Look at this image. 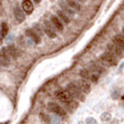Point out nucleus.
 <instances>
[{"mask_svg": "<svg viewBox=\"0 0 124 124\" xmlns=\"http://www.w3.org/2000/svg\"><path fill=\"white\" fill-rule=\"evenodd\" d=\"M57 17L62 22L63 24H69L71 22V17H69L65 13H63L61 10H58L57 11Z\"/></svg>", "mask_w": 124, "mask_h": 124, "instance_id": "obj_17", "label": "nucleus"}, {"mask_svg": "<svg viewBox=\"0 0 124 124\" xmlns=\"http://www.w3.org/2000/svg\"><path fill=\"white\" fill-rule=\"evenodd\" d=\"M107 51L109 52V54H111L112 56H114L116 59L121 58L122 54H123V50L121 49V48H119L118 46H116L114 44H112V43L107 46Z\"/></svg>", "mask_w": 124, "mask_h": 124, "instance_id": "obj_8", "label": "nucleus"}, {"mask_svg": "<svg viewBox=\"0 0 124 124\" xmlns=\"http://www.w3.org/2000/svg\"><path fill=\"white\" fill-rule=\"evenodd\" d=\"M22 9L25 13L30 14V13L33 12L34 10V4H33V1L32 0H23L22 2Z\"/></svg>", "mask_w": 124, "mask_h": 124, "instance_id": "obj_15", "label": "nucleus"}, {"mask_svg": "<svg viewBox=\"0 0 124 124\" xmlns=\"http://www.w3.org/2000/svg\"><path fill=\"white\" fill-rule=\"evenodd\" d=\"M8 31H9V27L8 25H7V23H2L1 25V31H0V33H1V36L4 37L7 34H8Z\"/></svg>", "mask_w": 124, "mask_h": 124, "instance_id": "obj_19", "label": "nucleus"}, {"mask_svg": "<svg viewBox=\"0 0 124 124\" xmlns=\"http://www.w3.org/2000/svg\"><path fill=\"white\" fill-rule=\"evenodd\" d=\"M50 22H51L50 24L54 27V30L59 31V32H62L64 30V24L57 17V15H52L51 19H50Z\"/></svg>", "mask_w": 124, "mask_h": 124, "instance_id": "obj_12", "label": "nucleus"}, {"mask_svg": "<svg viewBox=\"0 0 124 124\" xmlns=\"http://www.w3.org/2000/svg\"><path fill=\"white\" fill-rule=\"evenodd\" d=\"M86 124H98V123H97V121L94 118H88L86 120Z\"/></svg>", "mask_w": 124, "mask_h": 124, "instance_id": "obj_23", "label": "nucleus"}, {"mask_svg": "<svg viewBox=\"0 0 124 124\" xmlns=\"http://www.w3.org/2000/svg\"><path fill=\"white\" fill-rule=\"evenodd\" d=\"M79 76H81L83 79H85V81L90 82V83H97L99 79L98 75L93 73V72H90L88 69H82V70L79 71Z\"/></svg>", "mask_w": 124, "mask_h": 124, "instance_id": "obj_3", "label": "nucleus"}, {"mask_svg": "<svg viewBox=\"0 0 124 124\" xmlns=\"http://www.w3.org/2000/svg\"><path fill=\"white\" fill-rule=\"evenodd\" d=\"M112 44H114L116 46H118L119 48L123 50V45H124V38H123V35L122 34H118L113 37L112 39Z\"/></svg>", "mask_w": 124, "mask_h": 124, "instance_id": "obj_16", "label": "nucleus"}, {"mask_svg": "<svg viewBox=\"0 0 124 124\" xmlns=\"http://www.w3.org/2000/svg\"><path fill=\"white\" fill-rule=\"evenodd\" d=\"M88 70L90 71V72L95 73V74H97L98 76H100L102 73H105V68L102 66V64H100L99 62L97 61H93L92 63L89 64V69Z\"/></svg>", "mask_w": 124, "mask_h": 124, "instance_id": "obj_7", "label": "nucleus"}, {"mask_svg": "<svg viewBox=\"0 0 124 124\" xmlns=\"http://www.w3.org/2000/svg\"><path fill=\"white\" fill-rule=\"evenodd\" d=\"M65 92L68 93L69 95H70V97H71L72 99L75 98V99H78V100H82V101L85 99V97H84L83 93H82L81 90L77 88V86L75 85V83H69L68 85H66Z\"/></svg>", "mask_w": 124, "mask_h": 124, "instance_id": "obj_1", "label": "nucleus"}, {"mask_svg": "<svg viewBox=\"0 0 124 124\" xmlns=\"http://www.w3.org/2000/svg\"><path fill=\"white\" fill-rule=\"evenodd\" d=\"M58 6L60 7V10L62 11V12L65 13V14L68 15L69 17H70V16H74V13H75V12L72 10V9H70L68 6H66L65 2H64L63 0H60V1L58 2Z\"/></svg>", "mask_w": 124, "mask_h": 124, "instance_id": "obj_13", "label": "nucleus"}, {"mask_svg": "<svg viewBox=\"0 0 124 124\" xmlns=\"http://www.w3.org/2000/svg\"><path fill=\"white\" fill-rule=\"evenodd\" d=\"M65 2V4L69 7L70 9H72L74 12H79L82 10V7L76 0H63Z\"/></svg>", "mask_w": 124, "mask_h": 124, "instance_id": "obj_14", "label": "nucleus"}, {"mask_svg": "<svg viewBox=\"0 0 124 124\" xmlns=\"http://www.w3.org/2000/svg\"><path fill=\"white\" fill-rule=\"evenodd\" d=\"M75 85H76L77 88H78L82 93H84V94H88V93L90 92V89H92L89 82L85 81V79H83V78H81L79 81H77L76 83H75Z\"/></svg>", "mask_w": 124, "mask_h": 124, "instance_id": "obj_9", "label": "nucleus"}, {"mask_svg": "<svg viewBox=\"0 0 124 124\" xmlns=\"http://www.w3.org/2000/svg\"><path fill=\"white\" fill-rule=\"evenodd\" d=\"M14 15H15V17H16V20L19 22H22V21H24V19H25V15H24V13H23V11H22V9L20 8L19 6H15L14 7Z\"/></svg>", "mask_w": 124, "mask_h": 124, "instance_id": "obj_18", "label": "nucleus"}, {"mask_svg": "<svg viewBox=\"0 0 124 124\" xmlns=\"http://www.w3.org/2000/svg\"><path fill=\"white\" fill-rule=\"evenodd\" d=\"M77 1H79V2H85L86 0H77Z\"/></svg>", "mask_w": 124, "mask_h": 124, "instance_id": "obj_25", "label": "nucleus"}, {"mask_svg": "<svg viewBox=\"0 0 124 124\" xmlns=\"http://www.w3.org/2000/svg\"><path fill=\"white\" fill-rule=\"evenodd\" d=\"M101 120L103 121V122H108V121L111 120V114L110 113H103L102 116H101Z\"/></svg>", "mask_w": 124, "mask_h": 124, "instance_id": "obj_22", "label": "nucleus"}, {"mask_svg": "<svg viewBox=\"0 0 124 124\" xmlns=\"http://www.w3.org/2000/svg\"><path fill=\"white\" fill-rule=\"evenodd\" d=\"M34 31L37 33V34H38L39 37L43 35V30H41V27L38 25V24H35V25H34Z\"/></svg>", "mask_w": 124, "mask_h": 124, "instance_id": "obj_21", "label": "nucleus"}, {"mask_svg": "<svg viewBox=\"0 0 124 124\" xmlns=\"http://www.w3.org/2000/svg\"><path fill=\"white\" fill-rule=\"evenodd\" d=\"M25 35H26V36H27L32 41H34L35 44H39V43H40V40H41V38L38 36V34H37V33L35 32L33 28H28V30H26Z\"/></svg>", "mask_w": 124, "mask_h": 124, "instance_id": "obj_11", "label": "nucleus"}, {"mask_svg": "<svg viewBox=\"0 0 124 124\" xmlns=\"http://www.w3.org/2000/svg\"><path fill=\"white\" fill-rule=\"evenodd\" d=\"M41 1V0H34V2H35V3H39V2H40Z\"/></svg>", "mask_w": 124, "mask_h": 124, "instance_id": "obj_24", "label": "nucleus"}, {"mask_svg": "<svg viewBox=\"0 0 124 124\" xmlns=\"http://www.w3.org/2000/svg\"><path fill=\"white\" fill-rule=\"evenodd\" d=\"M43 30H44V33H46V35H47L49 38H56V37H57L56 30H54V26L50 24V22L44 21V23H43Z\"/></svg>", "mask_w": 124, "mask_h": 124, "instance_id": "obj_6", "label": "nucleus"}, {"mask_svg": "<svg viewBox=\"0 0 124 124\" xmlns=\"http://www.w3.org/2000/svg\"><path fill=\"white\" fill-rule=\"evenodd\" d=\"M54 96H56L57 98H58L59 100H60L61 102L63 103L64 106H65V107H66V106H69V105H70V103L73 101V99L70 97V95H69L64 89H59V90H57V92L54 93Z\"/></svg>", "mask_w": 124, "mask_h": 124, "instance_id": "obj_5", "label": "nucleus"}, {"mask_svg": "<svg viewBox=\"0 0 124 124\" xmlns=\"http://www.w3.org/2000/svg\"><path fill=\"white\" fill-rule=\"evenodd\" d=\"M48 110L54 113L56 116H60V118H65L66 116V111L61 107L60 105L56 102H49L48 103Z\"/></svg>", "mask_w": 124, "mask_h": 124, "instance_id": "obj_4", "label": "nucleus"}, {"mask_svg": "<svg viewBox=\"0 0 124 124\" xmlns=\"http://www.w3.org/2000/svg\"><path fill=\"white\" fill-rule=\"evenodd\" d=\"M99 61L106 66H114L118 64V59L108 51L103 52L100 57H99Z\"/></svg>", "mask_w": 124, "mask_h": 124, "instance_id": "obj_2", "label": "nucleus"}, {"mask_svg": "<svg viewBox=\"0 0 124 124\" xmlns=\"http://www.w3.org/2000/svg\"><path fill=\"white\" fill-rule=\"evenodd\" d=\"M40 118L43 119L45 122H47V123H51V118H50L49 116H48L47 113H44V112H41L40 113Z\"/></svg>", "mask_w": 124, "mask_h": 124, "instance_id": "obj_20", "label": "nucleus"}, {"mask_svg": "<svg viewBox=\"0 0 124 124\" xmlns=\"http://www.w3.org/2000/svg\"><path fill=\"white\" fill-rule=\"evenodd\" d=\"M11 63L10 57H9L8 52H7V49L2 48L0 50V65L2 66H9Z\"/></svg>", "mask_w": 124, "mask_h": 124, "instance_id": "obj_10", "label": "nucleus"}]
</instances>
